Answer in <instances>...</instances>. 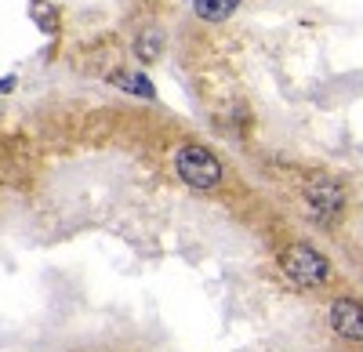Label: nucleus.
<instances>
[{"mask_svg": "<svg viewBox=\"0 0 363 352\" xmlns=\"http://www.w3.org/2000/svg\"><path fill=\"white\" fill-rule=\"evenodd\" d=\"M109 84H116L120 91L138 95V98H153V95H157V91H153V84H149V76H142V73H113Z\"/></svg>", "mask_w": 363, "mask_h": 352, "instance_id": "7", "label": "nucleus"}, {"mask_svg": "<svg viewBox=\"0 0 363 352\" xmlns=\"http://www.w3.org/2000/svg\"><path fill=\"white\" fill-rule=\"evenodd\" d=\"M164 47H167V33L160 25H142L135 33V44H131V51H135V58L142 66H153L157 58L164 55Z\"/></svg>", "mask_w": 363, "mask_h": 352, "instance_id": "5", "label": "nucleus"}, {"mask_svg": "<svg viewBox=\"0 0 363 352\" xmlns=\"http://www.w3.org/2000/svg\"><path fill=\"white\" fill-rule=\"evenodd\" d=\"M306 200L316 218H338V211L345 208V189L330 174H313L306 182Z\"/></svg>", "mask_w": 363, "mask_h": 352, "instance_id": "3", "label": "nucleus"}, {"mask_svg": "<svg viewBox=\"0 0 363 352\" xmlns=\"http://www.w3.org/2000/svg\"><path fill=\"white\" fill-rule=\"evenodd\" d=\"M330 327L349 341H363V302L342 298L330 305Z\"/></svg>", "mask_w": 363, "mask_h": 352, "instance_id": "4", "label": "nucleus"}, {"mask_svg": "<svg viewBox=\"0 0 363 352\" xmlns=\"http://www.w3.org/2000/svg\"><path fill=\"white\" fill-rule=\"evenodd\" d=\"M33 18L44 25V33H55V29H58V15H55L51 4H44V0H37V4H33Z\"/></svg>", "mask_w": 363, "mask_h": 352, "instance_id": "8", "label": "nucleus"}, {"mask_svg": "<svg viewBox=\"0 0 363 352\" xmlns=\"http://www.w3.org/2000/svg\"><path fill=\"white\" fill-rule=\"evenodd\" d=\"M280 266H284V273H287L298 287H320V283H327V276H330L327 258H323L316 247H309V244H291V247L280 254Z\"/></svg>", "mask_w": 363, "mask_h": 352, "instance_id": "2", "label": "nucleus"}, {"mask_svg": "<svg viewBox=\"0 0 363 352\" xmlns=\"http://www.w3.org/2000/svg\"><path fill=\"white\" fill-rule=\"evenodd\" d=\"M174 167H178V178L193 189H215L222 182V160L196 142L182 145L174 157Z\"/></svg>", "mask_w": 363, "mask_h": 352, "instance_id": "1", "label": "nucleus"}, {"mask_svg": "<svg viewBox=\"0 0 363 352\" xmlns=\"http://www.w3.org/2000/svg\"><path fill=\"white\" fill-rule=\"evenodd\" d=\"M193 8H196V18L203 22H225L240 8V0H193Z\"/></svg>", "mask_w": 363, "mask_h": 352, "instance_id": "6", "label": "nucleus"}]
</instances>
